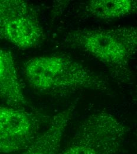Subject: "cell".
<instances>
[{
	"label": "cell",
	"mask_w": 137,
	"mask_h": 154,
	"mask_svg": "<svg viewBox=\"0 0 137 154\" xmlns=\"http://www.w3.org/2000/svg\"><path fill=\"white\" fill-rule=\"evenodd\" d=\"M75 110L76 106L72 104L53 116L46 131L21 154H59L63 135Z\"/></svg>",
	"instance_id": "8992f818"
},
{
	"label": "cell",
	"mask_w": 137,
	"mask_h": 154,
	"mask_svg": "<svg viewBox=\"0 0 137 154\" xmlns=\"http://www.w3.org/2000/svg\"><path fill=\"white\" fill-rule=\"evenodd\" d=\"M24 75L33 88L47 94H64L83 90H108L109 84L105 78L63 56L31 58L24 65Z\"/></svg>",
	"instance_id": "6da1fadb"
},
{
	"label": "cell",
	"mask_w": 137,
	"mask_h": 154,
	"mask_svg": "<svg viewBox=\"0 0 137 154\" xmlns=\"http://www.w3.org/2000/svg\"><path fill=\"white\" fill-rule=\"evenodd\" d=\"M87 12L101 20L120 19L136 12L137 1L134 0H92L87 3Z\"/></svg>",
	"instance_id": "ba28073f"
},
{
	"label": "cell",
	"mask_w": 137,
	"mask_h": 154,
	"mask_svg": "<svg viewBox=\"0 0 137 154\" xmlns=\"http://www.w3.org/2000/svg\"><path fill=\"white\" fill-rule=\"evenodd\" d=\"M0 100L16 109L27 106L13 56L4 49H0Z\"/></svg>",
	"instance_id": "52a82bcc"
},
{
	"label": "cell",
	"mask_w": 137,
	"mask_h": 154,
	"mask_svg": "<svg viewBox=\"0 0 137 154\" xmlns=\"http://www.w3.org/2000/svg\"><path fill=\"white\" fill-rule=\"evenodd\" d=\"M63 41L69 47L92 55L113 71L124 72L137 52V30L133 26L85 29L69 32Z\"/></svg>",
	"instance_id": "7a4b0ae2"
},
{
	"label": "cell",
	"mask_w": 137,
	"mask_h": 154,
	"mask_svg": "<svg viewBox=\"0 0 137 154\" xmlns=\"http://www.w3.org/2000/svg\"><path fill=\"white\" fill-rule=\"evenodd\" d=\"M40 122L25 109L0 105V154L25 149L38 136Z\"/></svg>",
	"instance_id": "5b68a950"
},
{
	"label": "cell",
	"mask_w": 137,
	"mask_h": 154,
	"mask_svg": "<svg viewBox=\"0 0 137 154\" xmlns=\"http://www.w3.org/2000/svg\"><path fill=\"white\" fill-rule=\"evenodd\" d=\"M128 130L115 116L100 112L89 116L59 154H117Z\"/></svg>",
	"instance_id": "3957f363"
},
{
	"label": "cell",
	"mask_w": 137,
	"mask_h": 154,
	"mask_svg": "<svg viewBox=\"0 0 137 154\" xmlns=\"http://www.w3.org/2000/svg\"><path fill=\"white\" fill-rule=\"evenodd\" d=\"M45 33L33 7L23 0H0V40L20 49H31L44 40Z\"/></svg>",
	"instance_id": "277c9868"
}]
</instances>
